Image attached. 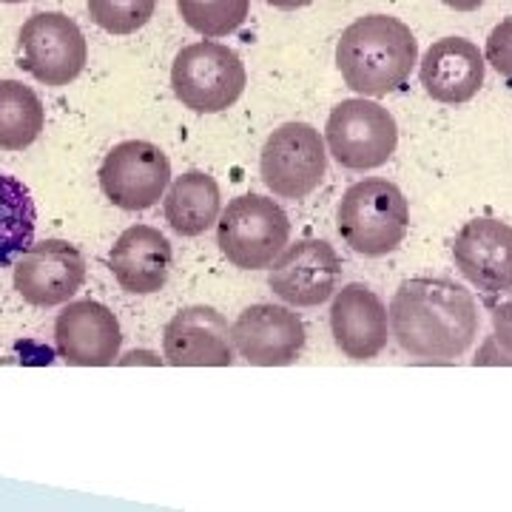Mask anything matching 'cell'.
Returning <instances> with one entry per match:
<instances>
[{
    "instance_id": "obj_1",
    "label": "cell",
    "mask_w": 512,
    "mask_h": 512,
    "mask_svg": "<svg viewBox=\"0 0 512 512\" xmlns=\"http://www.w3.org/2000/svg\"><path fill=\"white\" fill-rule=\"evenodd\" d=\"M387 316L399 348L416 359H458L478 336L476 299L450 279H407Z\"/></svg>"
},
{
    "instance_id": "obj_2",
    "label": "cell",
    "mask_w": 512,
    "mask_h": 512,
    "mask_svg": "<svg viewBox=\"0 0 512 512\" xmlns=\"http://www.w3.org/2000/svg\"><path fill=\"white\" fill-rule=\"evenodd\" d=\"M419 63L410 26L390 15H367L350 23L336 43V66L348 89L362 97L399 92Z\"/></svg>"
},
{
    "instance_id": "obj_3",
    "label": "cell",
    "mask_w": 512,
    "mask_h": 512,
    "mask_svg": "<svg viewBox=\"0 0 512 512\" xmlns=\"http://www.w3.org/2000/svg\"><path fill=\"white\" fill-rule=\"evenodd\" d=\"M339 234L356 254H393L407 237L410 205L402 188L387 180H362L350 185L339 202Z\"/></svg>"
},
{
    "instance_id": "obj_4",
    "label": "cell",
    "mask_w": 512,
    "mask_h": 512,
    "mask_svg": "<svg viewBox=\"0 0 512 512\" xmlns=\"http://www.w3.org/2000/svg\"><path fill=\"white\" fill-rule=\"evenodd\" d=\"M248 74L234 49L202 40L185 46L171 66V89L185 109L217 114L231 109L245 92Z\"/></svg>"
},
{
    "instance_id": "obj_5",
    "label": "cell",
    "mask_w": 512,
    "mask_h": 512,
    "mask_svg": "<svg viewBox=\"0 0 512 512\" xmlns=\"http://www.w3.org/2000/svg\"><path fill=\"white\" fill-rule=\"evenodd\" d=\"M288 214L268 197L248 194L228 202L217 220V245L231 265L242 271H259L274 265L288 245Z\"/></svg>"
},
{
    "instance_id": "obj_6",
    "label": "cell",
    "mask_w": 512,
    "mask_h": 512,
    "mask_svg": "<svg viewBox=\"0 0 512 512\" xmlns=\"http://www.w3.org/2000/svg\"><path fill=\"white\" fill-rule=\"evenodd\" d=\"M325 140L333 160L342 168L370 171L396 154L399 126L384 106L356 97V100H342L330 111Z\"/></svg>"
},
{
    "instance_id": "obj_7",
    "label": "cell",
    "mask_w": 512,
    "mask_h": 512,
    "mask_svg": "<svg viewBox=\"0 0 512 512\" xmlns=\"http://www.w3.org/2000/svg\"><path fill=\"white\" fill-rule=\"evenodd\" d=\"M259 171L265 185L282 200H305L328 171L322 134L308 123H285L265 140Z\"/></svg>"
},
{
    "instance_id": "obj_8",
    "label": "cell",
    "mask_w": 512,
    "mask_h": 512,
    "mask_svg": "<svg viewBox=\"0 0 512 512\" xmlns=\"http://www.w3.org/2000/svg\"><path fill=\"white\" fill-rule=\"evenodd\" d=\"M20 69L43 86H69L80 77L89 46L80 26L60 12H37L20 26Z\"/></svg>"
},
{
    "instance_id": "obj_9",
    "label": "cell",
    "mask_w": 512,
    "mask_h": 512,
    "mask_svg": "<svg viewBox=\"0 0 512 512\" xmlns=\"http://www.w3.org/2000/svg\"><path fill=\"white\" fill-rule=\"evenodd\" d=\"M171 183V163L165 151L146 140H126L114 146L100 165V188L123 211H146L163 200Z\"/></svg>"
},
{
    "instance_id": "obj_10",
    "label": "cell",
    "mask_w": 512,
    "mask_h": 512,
    "mask_svg": "<svg viewBox=\"0 0 512 512\" xmlns=\"http://www.w3.org/2000/svg\"><path fill=\"white\" fill-rule=\"evenodd\" d=\"M342 262L325 239H302L274 259L271 291L291 308H316L336 293Z\"/></svg>"
},
{
    "instance_id": "obj_11",
    "label": "cell",
    "mask_w": 512,
    "mask_h": 512,
    "mask_svg": "<svg viewBox=\"0 0 512 512\" xmlns=\"http://www.w3.org/2000/svg\"><path fill=\"white\" fill-rule=\"evenodd\" d=\"M86 282V259L83 254L63 242L46 239L20 254L15 265V288L35 308H55L69 302Z\"/></svg>"
},
{
    "instance_id": "obj_12",
    "label": "cell",
    "mask_w": 512,
    "mask_h": 512,
    "mask_svg": "<svg viewBox=\"0 0 512 512\" xmlns=\"http://www.w3.org/2000/svg\"><path fill=\"white\" fill-rule=\"evenodd\" d=\"M231 345L248 365L285 367L305 348L302 319L282 305H251L231 328Z\"/></svg>"
},
{
    "instance_id": "obj_13",
    "label": "cell",
    "mask_w": 512,
    "mask_h": 512,
    "mask_svg": "<svg viewBox=\"0 0 512 512\" xmlns=\"http://www.w3.org/2000/svg\"><path fill=\"white\" fill-rule=\"evenodd\" d=\"M57 353L63 362L77 367H109L120 356L123 333L117 316L94 302L80 299L69 302L55 322Z\"/></svg>"
},
{
    "instance_id": "obj_14",
    "label": "cell",
    "mask_w": 512,
    "mask_h": 512,
    "mask_svg": "<svg viewBox=\"0 0 512 512\" xmlns=\"http://www.w3.org/2000/svg\"><path fill=\"white\" fill-rule=\"evenodd\" d=\"M453 259L478 291H512V225L490 217L467 222L453 239Z\"/></svg>"
},
{
    "instance_id": "obj_15",
    "label": "cell",
    "mask_w": 512,
    "mask_h": 512,
    "mask_svg": "<svg viewBox=\"0 0 512 512\" xmlns=\"http://www.w3.org/2000/svg\"><path fill=\"white\" fill-rule=\"evenodd\" d=\"M330 333L336 348L353 362L376 359L390 339V316L384 302L362 282L345 285L330 308Z\"/></svg>"
},
{
    "instance_id": "obj_16",
    "label": "cell",
    "mask_w": 512,
    "mask_h": 512,
    "mask_svg": "<svg viewBox=\"0 0 512 512\" xmlns=\"http://www.w3.org/2000/svg\"><path fill=\"white\" fill-rule=\"evenodd\" d=\"M163 356L174 367H231L234 348L225 316L214 308H185L163 333Z\"/></svg>"
},
{
    "instance_id": "obj_17",
    "label": "cell",
    "mask_w": 512,
    "mask_h": 512,
    "mask_svg": "<svg viewBox=\"0 0 512 512\" xmlns=\"http://www.w3.org/2000/svg\"><path fill=\"white\" fill-rule=\"evenodd\" d=\"M419 77L433 100L447 106L470 103L484 86V55L473 40L444 37L424 52Z\"/></svg>"
},
{
    "instance_id": "obj_18",
    "label": "cell",
    "mask_w": 512,
    "mask_h": 512,
    "mask_svg": "<svg viewBox=\"0 0 512 512\" xmlns=\"http://www.w3.org/2000/svg\"><path fill=\"white\" fill-rule=\"evenodd\" d=\"M109 268L123 291L137 296L163 291L171 274V242L151 225H131L114 242Z\"/></svg>"
},
{
    "instance_id": "obj_19",
    "label": "cell",
    "mask_w": 512,
    "mask_h": 512,
    "mask_svg": "<svg viewBox=\"0 0 512 512\" xmlns=\"http://www.w3.org/2000/svg\"><path fill=\"white\" fill-rule=\"evenodd\" d=\"M222 197L214 177L191 171L177 177L165 194V220L180 237H200L220 220Z\"/></svg>"
},
{
    "instance_id": "obj_20",
    "label": "cell",
    "mask_w": 512,
    "mask_h": 512,
    "mask_svg": "<svg viewBox=\"0 0 512 512\" xmlns=\"http://www.w3.org/2000/svg\"><path fill=\"white\" fill-rule=\"evenodd\" d=\"M35 200L18 177L0 171V268L35 245Z\"/></svg>"
},
{
    "instance_id": "obj_21",
    "label": "cell",
    "mask_w": 512,
    "mask_h": 512,
    "mask_svg": "<svg viewBox=\"0 0 512 512\" xmlns=\"http://www.w3.org/2000/svg\"><path fill=\"white\" fill-rule=\"evenodd\" d=\"M46 123L43 103L18 80H0V148L20 151L32 146Z\"/></svg>"
},
{
    "instance_id": "obj_22",
    "label": "cell",
    "mask_w": 512,
    "mask_h": 512,
    "mask_svg": "<svg viewBox=\"0 0 512 512\" xmlns=\"http://www.w3.org/2000/svg\"><path fill=\"white\" fill-rule=\"evenodd\" d=\"M180 18L202 37H225L248 20L251 0H177Z\"/></svg>"
},
{
    "instance_id": "obj_23",
    "label": "cell",
    "mask_w": 512,
    "mask_h": 512,
    "mask_svg": "<svg viewBox=\"0 0 512 512\" xmlns=\"http://www.w3.org/2000/svg\"><path fill=\"white\" fill-rule=\"evenodd\" d=\"M157 0H89V18L109 35H134L154 18Z\"/></svg>"
},
{
    "instance_id": "obj_24",
    "label": "cell",
    "mask_w": 512,
    "mask_h": 512,
    "mask_svg": "<svg viewBox=\"0 0 512 512\" xmlns=\"http://www.w3.org/2000/svg\"><path fill=\"white\" fill-rule=\"evenodd\" d=\"M487 63L512 86V15L501 20L487 37Z\"/></svg>"
},
{
    "instance_id": "obj_25",
    "label": "cell",
    "mask_w": 512,
    "mask_h": 512,
    "mask_svg": "<svg viewBox=\"0 0 512 512\" xmlns=\"http://www.w3.org/2000/svg\"><path fill=\"white\" fill-rule=\"evenodd\" d=\"M501 302H495L493 296L487 293V308L493 311V322H495V342L501 348L507 350L512 356V291L498 293Z\"/></svg>"
},
{
    "instance_id": "obj_26",
    "label": "cell",
    "mask_w": 512,
    "mask_h": 512,
    "mask_svg": "<svg viewBox=\"0 0 512 512\" xmlns=\"http://www.w3.org/2000/svg\"><path fill=\"white\" fill-rule=\"evenodd\" d=\"M441 3L456 9V12H476L478 6H484L487 0H441Z\"/></svg>"
},
{
    "instance_id": "obj_27",
    "label": "cell",
    "mask_w": 512,
    "mask_h": 512,
    "mask_svg": "<svg viewBox=\"0 0 512 512\" xmlns=\"http://www.w3.org/2000/svg\"><path fill=\"white\" fill-rule=\"evenodd\" d=\"M265 3H271L276 9H302V6H311L313 0H265Z\"/></svg>"
},
{
    "instance_id": "obj_28",
    "label": "cell",
    "mask_w": 512,
    "mask_h": 512,
    "mask_svg": "<svg viewBox=\"0 0 512 512\" xmlns=\"http://www.w3.org/2000/svg\"><path fill=\"white\" fill-rule=\"evenodd\" d=\"M0 3H23V0H0Z\"/></svg>"
}]
</instances>
